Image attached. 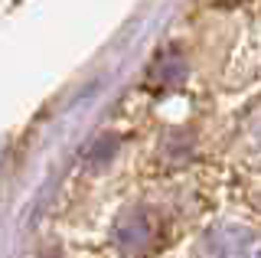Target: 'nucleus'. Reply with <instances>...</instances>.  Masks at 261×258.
<instances>
[{
  "mask_svg": "<svg viewBox=\"0 0 261 258\" xmlns=\"http://www.w3.org/2000/svg\"><path fill=\"white\" fill-rule=\"evenodd\" d=\"M212 258H261V239L251 232H228V236H212Z\"/></svg>",
  "mask_w": 261,
  "mask_h": 258,
  "instance_id": "2",
  "label": "nucleus"
},
{
  "mask_svg": "<svg viewBox=\"0 0 261 258\" xmlns=\"http://www.w3.org/2000/svg\"><path fill=\"white\" fill-rule=\"evenodd\" d=\"M153 239H157V222L147 213H130L127 219H121V225H118V242L124 248H130V252H141Z\"/></svg>",
  "mask_w": 261,
  "mask_h": 258,
  "instance_id": "1",
  "label": "nucleus"
}]
</instances>
